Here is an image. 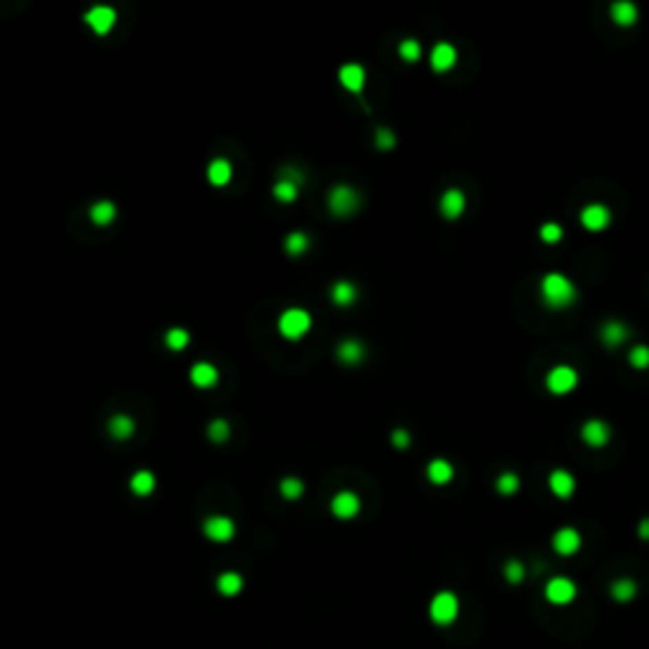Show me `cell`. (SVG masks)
Masks as SVG:
<instances>
[{"mask_svg":"<svg viewBox=\"0 0 649 649\" xmlns=\"http://www.w3.org/2000/svg\"><path fill=\"white\" fill-rule=\"evenodd\" d=\"M375 145L381 147V150H390V147L396 145V135L388 130H378L375 132Z\"/></svg>","mask_w":649,"mask_h":649,"instance_id":"f35d334b","label":"cell"},{"mask_svg":"<svg viewBox=\"0 0 649 649\" xmlns=\"http://www.w3.org/2000/svg\"><path fill=\"white\" fill-rule=\"evenodd\" d=\"M629 365L637 371H647L649 368V345H634L629 350Z\"/></svg>","mask_w":649,"mask_h":649,"instance_id":"1f68e13d","label":"cell"},{"mask_svg":"<svg viewBox=\"0 0 649 649\" xmlns=\"http://www.w3.org/2000/svg\"><path fill=\"white\" fill-rule=\"evenodd\" d=\"M309 324H312V320H309L307 312L300 307H292L279 317V333H282L287 340H300L302 335L309 330Z\"/></svg>","mask_w":649,"mask_h":649,"instance_id":"277c9868","label":"cell"},{"mask_svg":"<svg viewBox=\"0 0 649 649\" xmlns=\"http://www.w3.org/2000/svg\"><path fill=\"white\" fill-rule=\"evenodd\" d=\"M429 61H431V69H434V72H439V74L449 72V69H454V64H456V49L452 46V43H446V41H439L437 46L431 49Z\"/></svg>","mask_w":649,"mask_h":649,"instance_id":"8fae6325","label":"cell"},{"mask_svg":"<svg viewBox=\"0 0 649 649\" xmlns=\"http://www.w3.org/2000/svg\"><path fill=\"white\" fill-rule=\"evenodd\" d=\"M608 16H611V21H614L617 25L629 28V25H634L637 21H639V10H637V6L629 3V0H617V3H611Z\"/></svg>","mask_w":649,"mask_h":649,"instance_id":"9a60e30c","label":"cell"},{"mask_svg":"<svg viewBox=\"0 0 649 649\" xmlns=\"http://www.w3.org/2000/svg\"><path fill=\"white\" fill-rule=\"evenodd\" d=\"M330 297H333L335 305H340V307H350V305L355 302V297H358L355 284H350V282H338V284H335V287H333V292H330Z\"/></svg>","mask_w":649,"mask_h":649,"instance_id":"603a6c76","label":"cell"},{"mask_svg":"<svg viewBox=\"0 0 649 649\" xmlns=\"http://www.w3.org/2000/svg\"><path fill=\"white\" fill-rule=\"evenodd\" d=\"M203 533H206V538L213 540V543H228L236 533V525H234V520L223 518V515H213V518L206 520Z\"/></svg>","mask_w":649,"mask_h":649,"instance_id":"9c48e42d","label":"cell"},{"mask_svg":"<svg viewBox=\"0 0 649 649\" xmlns=\"http://www.w3.org/2000/svg\"><path fill=\"white\" fill-rule=\"evenodd\" d=\"M578 386V373L571 368V365H553L548 375H545V388L551 390L553 396H566Z\"/></svg>","mask_w":649,"mask_h":649,"instance_id":"3957f363","label":"cell"},{"mask_svg":"<svg viewBox=\"0 0 649 649\" xmlns=\"http://www.w3.org/2000/svg\"><path fill=\"white\" fill-rule=\"evenodd\" d=\"M540 297H543L545 307L551 309H566L576 302L578 292H576V284L571 282L566 274L560 272H551L540 279Z\"/></svg>","mask_w":649,"mask_h":649,"instance_id":"6da1fadb","label":"cell"},{"mask_svg":"<svg viewBox=\"0 0 649 649\" xmlns=\"http://www.w3.org/2000/svg\"><path fill=\"white\" fill-rule=\"evenodd\" d=\"M216 588H219V593H223V596H236V593H241V588H243L241 573H236V571L221 573V576L216 578Z\"/></svg>","mask_w":649,"mask_h":649,"instance_id":"7402d4cb","label":"cell"},{"mask_svg":"<svg viewBox=\"0 0 649 649\" xmlns=\"http://www.w3.org/2000/svg\"><path fill=\"white\" fill-rule=\"evenodd\" d=\"M338 79H340V84L345 89L360 91L365 84V69L360 64H345L340 69V74H338Z\"/></svg>","mask_w":649,"mask_h":649,"instance_id":"ac0fdd59","label":"cell"},{"mask_svg":"<svg viewBox=\"0 0 649 649\" xmlns=\"http://www.w3.org/2000/svg\"><path fill=\"white\" fill-rule=\"evenodd\" d=\"M639 538L641 540H649V518L639 522Z\"/></svg>","mask_w":649,"mask_h":649,"instance_id":"60d3db41","label":"cell"},{"mask_svg":"<svg viewBox=\"0 0 649 649\" xmlns=\"http://www.w3.org/2000/svg\"><path fill=\"white\" fill-rule=\"evenodd\" d=\"M89 216L97 226H107V223H112V219L117 216V208H114V203H109V201H99L91 206Z\"/></svg>","mask_w":649,"mask_h":649,"instance_id":"cb8c5ba5","label":"cell"},{"mask_svg":"<svg viewBox=\"0 0 649 649\" xmlns=\"http://www.w3.org/2000/svg\"><path fill=\"white\" fill-rule=\"evenodd\" d=\"M208 180H211L213 186H226L228 180H231V165L226 160H213L208 165Z\"/></svg>","mask_w":649,"mask_h":649,"instance_id":"484cf974","label":"cell"},{"mask_svg":"<svg viewBox=\"0 0 649 649\" xmlns=\"http://www.w3.org/2000/svg\"><path fill=\"white\" fill-rule=\"evenodd\" d=\"M363 355H365V348L358 340H345L338 345V360L345 365H358L363 360Z\"/></svg>","mask_w":649,"mask_h":649,"instance_id":"44dd1931","label":"cell"},{"mask_svg":"<svg viewBox=\"0 0 649 649\" xmlns=\"http://www.w3.org/2000/svg\"><path fill=\"white\" fill-rule=\"evenodd\" d=\"M581 548V533L576 527H560L553 536V551L558 556H573Z\"/></svg>","mask_w":649,"mask_h":649,"instance_id":"30bf717a","label":"cell"},{"mask_svg":"<svg viewBox=\"0 0 649 649\" xmlns=\"http://www.w3.org/2000/svg\"><path fill=\"white\" fill-rule=\"evenodd\" d=\"M581 226L591 234H599L604 228H608L611 223V211H608L604 203H588L584 211H581Z\"/></svg>","mask_w":649,"mask_h":649,"instance_id":"52a82bcc","label":"cell"},{"mask_svg":"<svg viewBox=\"0 0 649 649\" xmlns=\"http://www.w3.org/2000/svg\"><path fill=\"white\" fill-rule=\"evenodd\" d=\"M545 599L556 604V606H566L576 599V584L566 576H556L545 584Z\"/></svg>","mask_w":649,"mask_h":649,"instance_id":"8992f818","label":"cell"},{"mask_svg":"<svg viewBox=\"0 0 649 649\" xmlns=\"http://www.w3.org/2000/svg\"><path fill=\"white\" fill-rule=\"evenodd\" d=\"M611 596L619 604H626V601H632L637 596V584H634L632 578H619V581L611 584Z\"/></svg>","mask_w":649,"mask_h":649,"instance_id":"d4e9b609","label":"cell"},{"mask_svg":"<svg viewBox=\"0 0 649 649\" xmlns=\"http://www.w3.org/2000/svg\"><path fill=\"white\" fill-rule=\"evenodd\" d=\"M548 487H551V492L556 497L568 500V497L576 492V477L566 470H553L551 474H548Z\"/></svg>","mask_w":649,"mask_h":649,"instance_id":"4fadbf2b","label":"cell"},{"mask_svg":"<svg viewBox=\"0 0 649 649\" xmlns=\"http://www.w3.org/2000/svg\"><path fill=\"white\" fill-rule=\"evenodd\" d=\"M114 21H117V13H114L112 8H107V6H97V8H91L89 13H87V23H89L91 31H97L99 36H104V33L112 31Z\"/></svg>","mask_w":649,"mask_h":649,"instance_id":"2e32d148","label":"cell"},{"mask_svg":"<svg viewBox=\"0 0 649 649\" xmlns=\"http://www.w3.org/2000/svg\"><path fill=\"white\" fill-rule=\"evenodd\" d=\"M274 195H276V201H282V203H292L294 198H297V183H292V180H279L274 186Z\"/></svg>","mask_w":649,"mask_h":649,"instance_id":"836d02e7","label":"cell"},{"mask_svg":"<svg viewBox=\"0 0 649 649\" xmlns=\"http://www.w3.org/2000/svg\"><path fill=\"white\" fill-rule=\"evenodd\" d=\"M626 338H629V330H626L624 322H619V320H608V322L601 324V340H604L606 348H619Z\"/></svg>","mask_w":649,"mask_h":649,"instance_id":"e0dca14e","label":"cell"},{"mask_svg":"<svg viewBox=\"0 0 649 649\" xmlns=\"http://www.w3.org/2000/svg\"><path fill=\"white\" fill-rule=\"evenodd\" d=\"M307 246H309V239L305 234H289V236H287V252L294 254V256L305 252Z\"/></svg>","mask_w":649,"mask_h":649,"instance_id":"d590c367","label":"cell"},{"mask_svg":"<svg viewBox=\"0 0 649 649\" xmlns=\"http://www.w3.org/2000/svg\"><path fill=\"white\" fill-rule=\"evenodd\" d=\"M426 477H429L431 485H449L452 482V477H454V467H452V462H446V459H434V462H429V467H426Z\"/></svg>","mask_w":649,"mask_h":649,"instance_id":"d6986e66","label":"cell"},{"mask_svg":"<svg viewBox=\"0 0 649 649\" xmlns=\"http://www.w3.org/2000/svg\"><path fill=\"white\" fill-rule=\"evenodd\" d=\"M208 437H211L213 441H226V439H228V424L226 421H213L211 426H208Z\"/></svg>","mask_w":649,"mask_h":649,"instance_id":"74e56055","label":"cell"},{"mask_svg":"<svg viewBox=\"0 0 649 649\" xmlns=\"http://www.w3.org/2000/svg\"><path fill=\"white\" fill-rule=\"evenodd\" d=\"M581 439H584V444H588L591 449H601V446H606L608 439H611V426H608L606 421H601V419H588V421L581 426Z\"/></svg>","mask_w":649,"mask_h":649,"instance_id":"ba28073f","label":"cell"},{"mask_svg":"<svg viewBox=\"0 0 649 649\" xmlns=\"http://www.w3.org/2000/svg\"><path fill=\"white\" fill-rule=\"evenodd\" d=\"M497 492L500 495H505V497H510V495H515L520 490V477L518 474H512V472H505V474H500L497 477Z\"/></svg>","mask_w":649,"mask_h":649,"instance_id":"f546056e","label":"cell"},{"mask_svg":"<svg viewBox=\"0 0 649 649\" xmlns=\"http://www.w3.org/2000/svg\"><path fill=\"white\" fill-rule=\"evenodd\" d=\"M327 201H330V211H333L335 216L345 219V216H350V213L358 211V206H360V195H358L350 186H335L333 190H330V195H327Z\"/></svg>","mask_w":649,"mask_h":649,"instance_id":"5b68a950","label":"cell"},{"mask_svg":"<svg viewBox=\"0 0 649 649\" xmlns=\"http://www.w3.org/2000/svg\"><path fill=\"white\" fill-rule=\"evenodd\" d=\"M464 208H467V198H464V193L456 190V188L446 190V193L441 195V201H439V211H441V216H444L446 221L459 219L464 213Z\"/></svg>","mask_w":649,"mask_h":649,"instance_id":"7c38bea8","label":"cell"},{"mask_svg":"<svg viewBox=\"0 0 649 649\" xmlns=\"http://www.w3.org/2000/svg\"><path fill=\"white\" fill-rule=\"evenodd\" d=\"M390 441H393V446H396V449H408V444H411V437H408V431H406V429H396L393 434H390Z\"/></svg>","mask_w":649,"mask_h":649,"instance_id":"ab89813d","label":"cell"},{"mask_svg":"<svg viewBox=\"0 0 649 649\" xmlns=\"http://www.w3.org/2000/svg\"><path fill=\"white\" fill-rule=\"evenodd\" d=\"M503 573H505V581H507V584H522V578H525V566H522L520 560L512 558L505 563Z\"/></svg>","mask_w":649,"mask_h":649,"instance_id":"d6a6232c","label":"cell"},{"mask_svg":"<svg viewBox=\"0 0 649 649\" xmlns=\"http://www.w3.org/2000/svg\"><path fill=\"white\" fill-rule=\"evenodd\" d=\"M560 239H563V226H560V223H556V221H545L543 226H540V241L543 243L553 246V243H558Z\"/></svg>","mask_w":649,"mask_h":649,"instance_id":"4dcf8cb0","label":"cell"},{"mask_svg":"<svg viewBox=\"0 0 649 649\" xmlns=\"http://www.w3.org/2000/svg\"><path fill=\"white\" fill-rule=\"evenodd\" d=\"M130 487H132V492L135 495H140V497H145V495H150L155 490V477L150 474V472H138L135 477L130 479Z\"/></svg>","mask_w":649,"mask_h":649,"instance_id":"83f0119b","label":"cell"},{"mask_svg":"<svg viewBox=\"0 0 649 649\" xmlns=\"http://www.w3.org/2000/svg\"><path fill=\"white\" fill-rule=\"evenodd\" d=\"M282 495L287 497V500H294V497H300L302 495V482L300 479H294V477H287L282 482Z\"/></svg>","mask_w":649,"mask_h":649,"instance_id":"8d00e7d4","label":"cell"},{"mask_svg":"<svg viewBox=\"0 0 649 649\" xmlns=\"http://www.w3.org/2000/svg\"><path fill=\"white\" fill-rule=\"evenodd\" d=\"M459 617V599L452 591H439L429 604V619L437 626L454 624Z\"/></svg>","mask_w":649,"mask_h":649,"instance_id":"7a4b0ae2","label":"cell"},{"mask_svg":"<svg viewBox=\"0 0 649 649\" xmlns=\"http://www.w3.org/2000/svg\"><path fill=\"white\" fill-rule=\"evenodd\" d=\"M188 340H190V335L186 330H180V327H173L170 333L165 335V345L170 350H183L188 345Z\"/></svg>","mask_w":649,"mask_h":649,"instance_id":"e575fe53","label":"cell"},{"mask_svg":"<svg viewBox=\"0 0 649 649\" xmlns=\"http://www.w3.org/2000/svg\"><path fill=\"white\" fill-rule=\"evenodd\" d=\"M398 54H401V58H404V61H408V64H416V61L421 58V43H419L416 38L401 41V46H398Z\"/></svg>","mask_w":649,"mask_h":649,"instance_id":"f1b7e54d","label":"cell"},{"mask_svg":"<svg viewBox=\"0 0 649 649\" xmlns=\"http://www.w3.org/2000/svg\"><path fill=\"white\" fill-rule=\"evenodd\" d=\"M109 434H112L114 439H127L135 434V421H132L130 416H114L112 421H109Z\"/></svg>","mask_w":649,"mask_h":649,"instance_id":"4316f807","label":"cell"},{"mask_svg":"<svg viewBox=\"0 0 649 649\" xmlns=\"http://www.w3.org/2000/svg\"><path fill=\"white\" fill-rule=\"evenodd\" d=\"M330 507H333L335 518L350 520V518H355L358 512H360V497H358L355 492H340V495L333 497Z\"/></svg>","mask_w":649,"mask_h":649,"instance_id":"5bb4252c","label":"cell"},{"mask_svg":"<svg viewBox=\"0 0 649 649\" xmlns=\"http://www.w3.org/2000/svg\"><path fill=\"white\" fill-rule=\"evenodd\" d=\"M190 381H193L198 388H211V386H216V381H219V371L208 363H198L193 365V371H190Z\"/></svg>","mask_w":649,"mask_h":649,"instance_id":"ffe728a7","label":"cell"}]
</instances>
